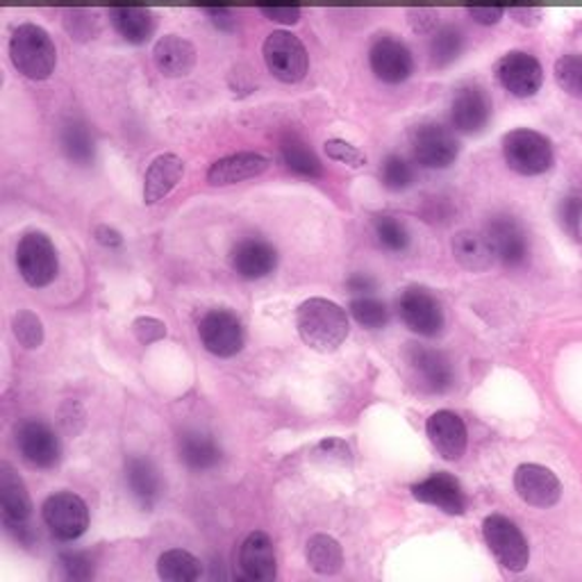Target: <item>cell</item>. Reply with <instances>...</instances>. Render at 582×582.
I'll use <instances>...</instances> for the list:
<instances>
[{
    "mask_svg": "<svg viewBox=\"0 0 582 582\" xmlns=\"http://www.w3.org/2000/svg\"><path fill=\"white\" fill-rule=\"evenodd\" d=\"M239 567L249 580L255 582H271L276 578L274 542L266 532H251L244 540L239 551Z\"/></svg>",
    "mask_w": 582,
    "mask_h": 582,
    "instance_id": "obj_25",
    "label": "cell"
},
{
    "mask_svg": "<svg viewBox=\"0 0 582 582\" xmlns=\"http://www.w3.org/2000/svg\"><path fill=\"white\" fill-rule=\"evenodd\" d=\"M296 328L303 342L319 353H334L346 342L351 330L346 309L328 299H307L301 303L296 309Z\"/></svg>",
    "mask_w": 582,
    "mask_h": 582,
    "instance_id": "obj_1",
    "label": "cell"
},
{
    "mask_svg": "<svg viewBox=\"0 0 582 582\" xmlns=\"http://www.w3.org/2000/svg\"><path fill=\"white\" fill-rule=\"evenodd\" d=\"M555 80L573 99L582 101V55L569 53L555 62Z\"/></svg>",
    "mask_w": 582,
    "mask_h": 582,
    "instance_id": "obj_36",
    "label": "cell"
},
{
    "mask_svg": "<svg viewBox=\"0 0 582 582\" xmlns=\"http://www.w3.org/2000/svg\"><path fill=\"white\" fill-rule=\"evenodd\" d=\"M60 569L66 580H89L93 575V565L87 553L66 551L60 555Z\"/></svg>",
    "mask_w": 582,
    "mask_h": 582,
    "instance_id": "obj_44",
    "label": "cell"
},
{
    "mask_svg": "<svg viewBox=\"0 0 582 582\" xmlns=\"http://www.w3.org/2000/svg\"><path fill=\"white\" fill-rule=\"evenodd\" d=\"M185 176V162L176 153L157 155L143 178V203L157 205L172 193Z\"/></svg>",
    "mask_w": 582,
    "mask_h": 582,
    "instance_id": "obj_24",
    "label": "cell"
},
{
    "mask_svg": "<svg viewBox=\"0 0 582 582\" xmlns=\"http://www.w3.org/2000/svg\"><path fill=\"white\" fill-rule=\"evenodd\" d=\"M507 12L523 28H535L544 18L542 0H507Z\"/></svg>",
    "mask_w": 582,
    "mask_h": 582,
    "instance_id": "obj_43",
    "label": "cell"
},
{
    "mask_svg": "<svg viewBox=\"0 0 582 582\" xmlns=\"http://www.w3.org/2000/svg\"><path fill=\"white\" fill-rule=\"evenodd\" d=\"M494 103L488 89L478 83L457 87L451 101V124L463 135H478L490 126Z\"/></svg>",
    "mask_w": 582,
    "mask_h": 582,
    "instance_id": "obj_11",
    "label": "cell"
},
{
    "mask_svg": "<svg viewBox=\"0 0 582 582\" xmlns=\"http://www.w3.org/2000/svg\"><path fill=\"white\" fill-rule=\"evenodd\" d=\"M280 155L289 172H294L301 178L314 180L324 176L321 160L299 135H284V139L280 141Z\"/></svg>",
    "mask_w": 582,
    "mask_h": 582,
    "instance_id": "obj_30",
    "label": "cell"
},
{
    "mask_svg": "<svg viewBox=\"0 0 582 582\" xmlns=\"http://www.w3.org/2000/svg\"><path fill=\"white\" fill-rule=\"evenodd\" d=\"M64 28L73 39L87 41V39H93L96 33H99V21H96V12L68 10L64 14Z\"/></svg>",
    "mask_w": 582,
    "mask_h": 582,
    "instance_id": "obj_41",
    "label": "cell"
},
{
    "mask_svg": "<svg viewBox=\"0 0 582 582\" xmlns=\"http://www.w3.org/2000/svg\"><path fill=\"white\" fill-rule=\"evenodd\" d=\"M93 235H96V241H99V244H103V246H107V249H116V246L124 244V237H121L110 226H99Z\"/></svg>",
    "mask_w": 582,
    "mask_h": 582,
    "instance_id": "obj_52",
    "label": "cell"
},
{
    "mask_svg": "<svg viewBox=\"0 0 582 582\" xmlns=\"http://www.w3.org/2000/svg\"><path fill=\"white\" fill-rule=\"evenodd\" d=\"M453 255L469 271H488L496 257L488 235H478L471 230H463L455 235Z\"/></svg>",
    "mask_w": 582,
    "mask_h": 582,
    "instance_id": "obj_28",
    "label": "cell"
},
{
    "mask_svg": "<svg viewBox=\"0 0 582 582\" xmlns=\"http://www.w3.org/2000/svg\"><path fill=\"white\" fill-rule=\"evenodd\" d=\"M269 166H271V160L260 155V153H251V151L235 153V155L216 160L207 168V182L214 187L237 185V182H244V180L262 176Z\"/></svg>",
    "mask_w": 582,
    "mask_h": 582,
    "instance_id": "obj_23",
    "label": "cell"
},
{
    "mask_svg": "<svg viewBox=\"0 0 582 582\" xmlns=\"http://www.w3.org/2000/svg\"><path fill=\"white\" fill-rule=\"evenodd\" d=\"M465 46H467V37L457 26L436 28L432 33V39H430V46H428L430 64L434 68L451 66L459 55H463Z\"/></svg>",
    "mask_w": 582,
    "mask_h": 582,
    "instance_id": "obj_32",
    "label": "cell"
},
{
    "mask_svg": "<svg viewBox=\"0 0 582 582\" xmlns=\"http://www.w3.org/2000/svg\"><path fill=\"white\" fill-rule=\"evenodd\" d=\"M467 12L478 26L492 28L507 12V0H467Z\"/></svg>",
    "mask_w": 582,
    "mask_h": 582,
    "instance_id": "obj_42",
    "label": "cell"
},
{
    "mask_svg": "<svg viewBox=\"0 0 582 582\" xmlns=\"http://www.w3.org/2000/svg\"><path fill=\"white\" fill-rule=\"evenodd\" d=\"M14 334L23 349H39L43 342V326L37 314L33 312H18L14 317Z\"/></svg>",
    "mask_w": 582,
    "mask_h": 582,
    "instance_id": "obj_40",
    "label": "cell"
},
{
    "mask_svg": "<svg viewBox=\"0 0 582 582\" xmlns=\"http://www.w3.org/2000/svg\"><path fill=\"white\" fill-rule=\"evenodd\" d=\"M407 23L417 35H432L436 26H440V12L428 10V8L407 10Z\"/></svg>",
    "mask_w": 582,
    "mask_h": 582,
    "instance_id": "obj_49",
    "label": "cell"
},
{
    "mask_svg": "<svg viewBox=\"0 0 582 582\" xmlns=\"http://www.w3.org/2000/svg\"><path fill=\"white\" fill-rule=\"evenodd\" d=\"M222 446L212 440V434L185 432L180 436V459L191 471H210L222 463Z\"/></svg>",
    "mask_w": 582,
    "mask_h": 582,
    "instance_id": "obj_29",
    "label": "cell"
},
{
    "mask_svg": "<svg viewBox=\"0 0 582 582\" xmlns=\"http://www.w3.org/2000/svg\"><path fill=\"white\" fill-rule=\"evenodd\" d=\"M153 62L164 78H187L197 68L199 51L180 35H164L153 46Z\"/></svg>",
    "mask_w": 582,
    "mask_h": 582,
    "instance_id": "obj_20",
    "label": "cell"
},
{
    "mask_svg": "<svg viewBox=\"0 0 582 582\" xmlns=\"http://www.w3.org/2000/svg\"><path fill=\"white\" fill-rule=\"evenodd\" d=\"M346 287L351 294L355 296H371L376 291V280L367 274H353L349 280H346Z\"/></svg>",
    "mask_w": 582,
    "mask_h": 582,
    "instance_id": "obj_51",
    "label": "cell"
},
{
    "mask_svg": "<svg viewBox=\"0 0 582 582\" xmlns=\"http://www.w3.org/2000/svg\"><path fill=\"white\" fill-rule=\"evenodd\" d=\"M203 346L216 357H232L244 349V328L230 309H210L199 324Z\"/></svg>",
    "mask_w": 582,
    "mask_h": 582,
    "instance_id": "obj_13",
    "label": "cell"
},
{
    "mask_svg": "<svg viewBox=\"0 0 582 582\" xmlns=\"http://www.w3.org/2000/svg\"><path fill=\"white\" fill-rule=\"evenodd\" d=\"M157 573L166 582H193L203 573L201 560L182 548H174L162 553L157 562Z\"/></svg>",
    "mask_w": 582,
    "mask_h": 582,
    "instance_id": "obj_33",
    "label": "cell"
},
{
    "mask_svg": "<svg viewBox=\"0 0 582 582\" xmlns=\"http://www.w3.org/2000/svg\"><path fill=\"white\" fill-rule=\"evenodd\" d=\"M16 444L23 459L37 469H53L62 457V444L58 434L41 421L21 423L16 432Z\"/></svg>",
    "mask_w": 582,
    "mask_h": 582,
    "instance_id": "obj_14",
    "label": "cell"
},
{
    "mask_svg": "<svg viewBox=\"0 0 582 582\" xmlns=\"http://www.w3.org/2000/svg\"><path fill=\"white\" fill-rule=\"evenodd\" d=\"M191 3L197 5L199 10H203V12L222 10V8H232V0H191Z\"/></svg>",
    "mask_w": 582,
    "mask_h": 582,
    "instance_id": "obj_53",
    "label": "cell"
},
{
    "mask_svg": "<svg viewBox=\"0 0 582 582\" xmlns=\"http://www.w3.org/2000/svg\"><path fill=\"white\" fill-rule=\"evenodd\" d=\"M403 324L421 337H436L444 330V309L428 289L407 287L398 299Z\"/></svg>",
    "mask_w": 582,
    "mask_h": 582,
    "instance_id": "obj_12",
    "label": "cell"
},
{
    "mask_svg": "<svg viewBox=\"0 0 582 582\" xmlns=\"http://www.w3.org/2000/svg\"><path fill=\"white\" fill-rule=\"evenodd\" d=\"M412 496L426 505H434L444 509L446 515H465L467 513V498L463 492V484L457 482L451 473H434L412 488Z\"/></svg>",
    "mask_w": 582,
    "mask_h": 582,
    "instance_id": "obj_21",
    "label": "cell"
},
{
    "mask_svg": "<svg viewBox=\"0 0 582 582\" xmlns=\"http://www.w3.org/2000/svg\"><path fill=\"white\" fill-rule=\"evenodd\" d=\"M262 58L266 71L282 85H296L305 80L309 71V53L301 37L289 30H274L262 43Z\"/></svg>",
    "mask_w": 582,
    "mask_h": 582,
    "instance_id": "obj_3",
    "label": "cell"
},
{
    "mask_svg": "<svg viewBox=\"0 0 582 582\" xmlns=\"http://www.w3.org/2000/svg\"><path fill=\"white\" fill-rule=\"evenodd\" d=\"M376 237L380 246L392 253H403L409 246V232L405 224H401L394 216H378L376 218Z\"/></svg>",
    "mask_w": 582,
    "mask_h": 582,
    "instance_id": "obj_38",
    "label": "cell"
},
{
    "mask_svg": "<svg viewBox=\"0 0 582 582\" xmlns=\"http://www.w3.org/2000/svg\"><path fill=\"white\" fill-rule=\"evenodd\" d=\"M560 224L565 226V230L573 237L580 239V226H582V199L578 197H569L560 203Z\"/></svg>",
    "mask_w": 582,
    "mask_h": 582,
    "instance_id": "obj_47",
    "label": "cell"
},
{
    "mask_svg": "<svg viewBox=\"0 0 582 582\" xmlns=\"http://www.w3.org/2000/svg\"><path fill=\"white\" fill-rule=\"evenodd\" d=\"M60 143L66 157L78 164V166H89L96 160V141L87 124L83 121L71 118L60 130Z\"/></svg>",
    "mask_w": 582,
    "mask_h": 582,
    "instance_id": "obj_31",
    "label": "cell"
},
{
    "mask_svg": "<svg viewBox=\"0 0 582 582\" xmlns=\"http://www.w3.org/2000/svg\"><path fill=\"white\" fill-rule=\"evenodd\" d=\"M255 5L264 18L280 26H296L301 21V0H255Z\"/></svg>",
    "mask_w": 582,
    "mask_h": 582,
    "instance_id": "obj_39",
    "label": "cell"
},
{
    "mask_svg": "<svg viewBox=\"0 0 582 582\" xmlns=\"http://www.w3.org/2000/svg\"><path fill=\"white\" fill-rule=\"evenodd\" d=\"M307 565L321 575H332L344 565V551L328 535H314L307 542Z\"/></svg>",
    "mask_w": 582,
    "mask_h": 582,
    "instance_id": "obj_34",
    "label": "cell"
},
{
    "mask_svg": "<svg viewBox=\"0 0 582 582\" xmlns=\"http://www.w3.org/2000/svg\"><path fill=\"white\" fill-rule=\"evenodd\" d=\"M482 535L490 551L496 555V560L509 571H523L530 560L528 542L521 535V530L507 517L492 515L482 523Z\"/></svg>",
    "mask_w": 582,
    "mask_h": 582,
    "instance_id": "obj_10",
    "label": "cell"
},
{
    "mask_svg": "<svg viewBox=\"0 0 582 582\" xmlns=\"http://www.w3.org/2000/svg\"><path fill=\"white\" fill-rule=\"evenodd\" d=\"M515 490L532 507H553L562 496V482L542 465H521L515 471Z\"/></svg>",
    "mask_w": 582,
    "mask_h": 582,
    "instance_id": "obj_17",
    "label": "cell"
},
{
    "mask_svg": "<svg viewBox=\"0 0 582 582\" xmlns=\"http://www.w3.org/2000/svg\"><path fill=\"white\" fill-rule=\"evenodd\" d=\"M405 362L409 364L412 374H415V378L421 382L423 390L432 394L448 392L455 382L451 359L440 351L423 346H407Z\"/></svg>",
    "mask_w": 582,
    "mask_h": 582,
    "instance_id": "obj_15",
    "label": "cell"
},
{
    "mask_svg": "<svg viewBox=\"0 0 582 582\" xmlns=\"http://www.w3.org/2000/svg\"><path fill=\"white\" fill-rule=\"evenodd\" d=\"M503 157L515 174L532 178L548 172L555 153L546 135L530 128H517L503 137Z\"/></svg>",
    "mask_w": 582,
    "mask_h": 582,
    "instance_id": "obj_4",
    "label": "cell"
},
{
    "mask_svg": "<svg viewBox=\"0 0 582 582\" xmlns=\"http://www.w3.org/2000/svg\"><path fill=\"white\" fill-rule=\"evenodd\" d=\"M107 18L114 33L130 46L149 43L157 28V18L153 10L137 3H121L110 8Z\"/></svg>",
    "mask_w": 582,
    "mask_h": 582,
    "instance_id": "obj_19",
    "label": "cell"
},
{
    "mask_svg": "<svg viewBox=\"0 0 582 582\" xmlns=\"http://www.w3.org/2000/svg\"><path fill=\"white\" fill-rule=\"evenodd\" d=\"M10 60L23 78L43 83L55 73L58 46L37 23H18L10 37Z\"/></svg>",
    "mask_w": 582,
    "mask_h": 582,
    "instance_id": "obj_2",
    "label": "cell"
},
{
    "mask_svg": "<svg viewBox=\"0 0 582 582\" xmlns=\"http://www.w3.org/2000/svg\"><path fill=\"white\" fill-rule=\"evenodd\" d=\"M0 509H3L5 526L26 523L33 515V501L26 482L8 465H0Z\"/></svg>",
    "mask_w": 582,
    "mask_h": 582,
    "instance_id": "obj_26",
    "label": "cell"
},
{
    "mask_svg": "<svg viewBox=\"0 0 582 582\" xmlns=\"http://www.w3.org/2000/svg\"><path fill=\"white\" fill-rule=\"evenodd\" d=\"M349 309L353 314V319L367 330H380L390 324V309H387V305L374 296L353 299Z\"/></svg>",
    "mask_w": 582,
    "mask_h": 582,
    "instance_id": "obj_35",
    "label": "cell"
},
{
    "mask_svg": "<svg viewBox=\"0 0 582 582\" xmlns=\"http://www.w3.org/2000/svg\"><path fill=\"white\" fill-rule=\"evenodd\" d=\"M488 239L496 260L509 269H519L528 262V237L521 224L513 216H494L488 226Z\"/></svg>",
    "mask_w": 582,
    "mask_h": 582,
    "instance_id": "obj_16",
    "label": "cell"
},
{
    "mask_svg": "<svg viewBox=\"0 0 582 582\" xmlns=\"http://www.w3.org/2000/svg\"><path fill=\"white\" fill-rule=\"evenodd\" d=\"M494 76L507 93L532 99L544 85V66L532 53L509 51L494 64Z\"/></svg>",
    "mask_w": 582,
    "mask_h": 582,
    "instance_id": "obj_9",
    "label": "cell"
},
{
    "mask_svg": "<svg viewBox=\"0 0 582 582\" xmlns=\"http://www.w3.org/2000/svg\"><path fill=\"white\" fill-rule=\"evenodd\" d=\"M428 440L448 463H457L467 451V426L455 412L440 409L426 423Z\"/></svg>",
    "mask_w": 582,
    "mask_h": 582,
    "instance_id": "obj_18",
    "label": "cell"
},
{
    "mask_svg": "<svg viewBox=\"0 0 582 582\" xmlns=\"http://www.w3.org/2000/svg\"><path fill=\"white\" fill-rule=\"evenodd\" d=\"M312 457L328 465H351V448L342 440H324L314 446Z\"/></svg>",
    "mask_w": 582,
    "mask_h": 582,
    "instance_id": "obj_46",
    "label": "cell"
},
{
    "mask_svg": "<svg viewBox=\"0 0 582 582\" xmlns=\"http://www.w3.org/2000/svg\"><path fill=\"white\" fill-rule=\"evenodd\" d=\"M369 66L380 83L401 85L415 73V55H412L409 46L401 37L380 33L369 48Z\"/></svg>",
    "mask_w": 582,
    "mask_h": 582,
    "instance_id": "obj_6",
    "label": "cell"
},
{
    "mask_svg": "<svg viewBox=\"0 0 582 582\" xmlns=\"http://www.w3.org/2000/svg\"><path fill=\"white\" fill-rule=\"evenodd\" d=\"M409 146L415 160L426 168H448L459 155V141L453 130L434 121L412 128Z\"/></svg>",
    "mask_w": 582,
    "mask_h": 582,
    "instance_id": "obj_8",
    "label": "cell"
},
{
    "mask_svg": "<svg viewBox=\"0 0 582 582\" xmlns=\"http://www.w3.org/2000/svg\"><path fill=\"white\" fill-rule=\"evenodd\" d=\"M16 266L21 278L30 287L41 289L51 284L58 278L60 269V260L53 241L43 232L23 235L16 249Z\"/></svg>",
    "mask_w": 582,
    "mask_h": 582,
    "instance_id": "obj_5",
    "label": "cell"
},
{
    "mask_svg": "<svg viewBox=\"0 0 582 582\" xmlns=\"http://www.w3.org/2000/svg\"><path fill=\"white\" fill-rule=\"evenodd\" d=\"M207 18L214 23V26L222 33H235L237 30V14L232 8H222V10H210L205 12Z\"/></svg>",
    "mask_w": 582,
    "mask_h": 582,
    "instance_id": "obj_50",
    "label": "cell"
},
{
    "mask_svg": "<svg viewBox=\"0 0 582 582\" xmlns=\"http://www.w3.org/2000/svg\"><path fill=\"white\" fill-rule=\"evenodd\" d=\"M41 517L46 528L53 532V537L60 542H76L80 540L89 528V507L87 503L71 492H60L48 496Z\"/></svg>",
    "mask_w": 582,
    "mask_h": 582,
    "instance_id": "obj_7",
    "label": "cell"
},
{
    "mask_svg": "<svg viewBox=\"0 0 582 582\" xmlns=\"http://www.w3.org/2000/svg\"><path fill=\"white\" fill-rule=\"evenodd\" d=\"M126 482L130 494L141 503V507L151 509L164 492V484L160 478V471L151 459L132 455L126 459Z\"/></svg>",
    "mask_w": 582,
    "mask_h": 582,
    "instance_id": "obj_27",
    "label": "cell"
},
{
    "mask_svg": "<svg viewBox=\"0 0 582 582\" xmlns=\"http://www.w3.org/2000/svg\"><path fill=\"white\" fill-rule=\"evenodd\" d=\"M324 149H326V155L330 160L342 162V164H346L351 168H359V166L367 164V155H364L357 149V146H353V143H349L344 139H328Z\"/></svg>",
    "mask_w": 582,
    "mask_h": 582,
    "instance_id": "obj_45",
    "label": "cell"
},
{
    "mask_svg": "<svg viewBox=\"0 0 582 582\" xmlns=\"http://www.w3.org/2000/svg\"><path fill=\"white\" fill-rule=\"evenodd\" d=\"M380 178L390 191H405L415 182V168L401 155H387L380 166Z\"/></svg>",
    "mask_w": 582,
    "mask_h": 582,
    "instance_id": "obj_37",
    "label": "cell"
},
{
    "mask_svg": "<svg viewBox=\"0 0 582 582\" xmlns=\"http://www.w3.org/2000/svg\"><path fill=\"white\" fill-rule=\"evenodd\" d=\"M278 264V253L276 249L260 237H249L241 239L239 244L232 249V266L235 271L246 278V280H260L274 274Z\"/></svg>",
    "mask_w": 582,
    "mask_h": 582,
    "instance_id": "obj_22",
    "label": "cell"
},
{
    "mask_svg": "<svg viewBox=\"0 0 582 582\" xmlns=\"http://www.w3.org/2000/svg\"><path fill=\"white\" fill-rule=\"evenodd\" d=\"M132 332L141 344L149 346V344H155V342H160V339L166 337V326L153 317H139L132 324Z\"/></svg>",
    "mask_w": 582,
    "mask_h": 582,
    "instance_id": "obj_48",
    "label": "cell"
}]
</instances>
